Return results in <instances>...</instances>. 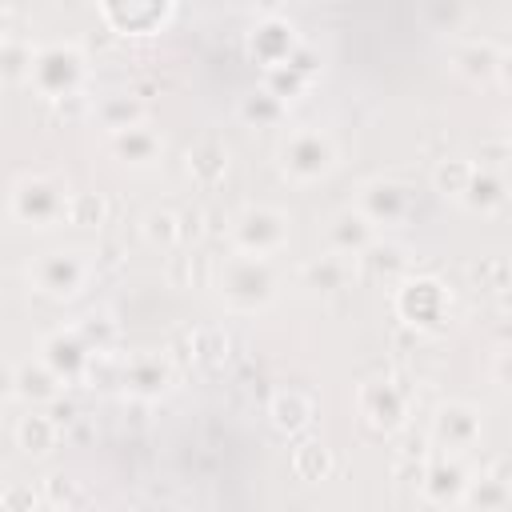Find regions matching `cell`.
I'll use <instances>...</instances> for the list:
<instances>
[{
  "mask_svg": "<svg viewBox=\"0 0 512 512\" xmlns=\"http://www.w3.org/2000/svg\"><path fill=\"white\" fill-rule=\"evenodd\" d=\"M4 512H44V500H40V484H28V480H12L0 496Z\"/></svg>",
  "mask_w": 512,
  "mask_h": 512,
  "instance_id": "ab89813d",
  "label": "cell"
},
{
  "mask_svg": "<svg viewBox=\"0 0 512 512\" xmlns=\"http://www.w3.org/2000/svg\"><path fill=\"white\" fill-rule=\"evenodd\" d=\"M72 328H76V336H80L92 352H108V348H116V340H120V324H116V316L104 312V308L84 312L80 320H72Z\"/></svg>",
  "mask_w": 512,
  "mask_h": 512,
  "instance_id": "e575fe53",
  "label": "cell"
},
{
  "mask_svg": "<svg viewBox=\"0 0 512 512\" xmlns=\"http://www.w3.org/2000/svg\"><path fill=\"white\" fill-rule=\"evenodd\" d=\"M24 84L44 104L84 92L88 88V52H84V44L80 40H48V44H40Z\"/></svg>",
  "mask_w": 512,
  "mask_h": 512,
  "instance_id": "277c9868",
  "label": "cell"
},
{
  "mask_svg": "<svg viewBox=\"0 0 512 512\" xmlns=\"http://www.w3.org/2000/svg\"><path fill=\"white\" fill-rule=\"evenodd\" d=\"M40 360L64 380V384H80L84 380V368H88V360H92V348L76 336V328L68 324V328H56L52 336H44L40 340Z\"/></svg>",
  "mask_w": 512,
  "mask_h": 512,
  "instance_id": "ffe728a7",
  "label": "cell"
},
{
  "mask_svg": "<svg viewBox=\"0 0 512 512\" xmlns=\"http://www.w3.org/2000/svg\"><path fill=\"white\" fill-rule=\"evenodd\" d=\"M296 280L312 296H340L356 280V260L352 256H336V252H320V256H312V260H304L296 268Z\"/></svg>",
  "mask_w": 512,
  "mask_h": 512,
  "instance_id": "44dd1931",
  "label": "cell"
},
{
  "mask_svg": "<svg viewBox=\"0 0 512 512\" xmlns=\"http://www.w3.org/2000/svg\"><path fill=\"white\" fill-rule=\"evenodd\" d=\"M92 256H96V272H116L128 252H124V244H120L116 236H104V240L92 248Z\"/></svg>",
  "mask_w": 512,
  "mask_h": 512,
  "instance_id": "60d3db41",
  "label": "cell"
},
{
  "mask_svg": "<svg viewBox=\"0 0 512 512\" xmlns=\"http://www.w3.org/2000/svg\"><path fill=\"white\" fill-rule=\"evenodd\" d=\"M356 208H360L380 232H384V228H400V224H408V220L420 212L412 184H404V180H396V176H372V180H364L360 192H356Z\"/></svg>",
  "mask_w": 512,
  "mask_h": 512,
  "instance_id": "9c48e42d",
  "label": "cell"
},
{
  "mask_svg": "<svg viewBox=\"0 0 512 512\" xmlns=\"http://www.w3.org/2000/svg\"><path fill=\"white\" fill-rule=\"evenodd\" d=\"M484 436V416L468 400H444L428 420V444L444 456H468Z\"/></svg>",
  "mask_w": 512,
  "mask_h": 512,
  "instance_id": "30bf717a",
  "label": "cell"
},
{
  "mask_svg": "<svg viewBox=\"0 0 512 512\" xmlns=\"http://www.w3.org/2000/svg\"><path fill=\"white\" fill-rule=\"evenodd\" d=\"M12 436H16V448H20L24 456H48V452L60 444V424L52 420V412L28 408V412L16 420Z\"/></svg>",
  "mask_w": 512,
  "mask_h": 512,
  "instance_id": "f1b7e54d",
  "label": "cell"
},
{
  "mask_svg": "<svg viewBox=\"0 0 512 512\" xmlns=\"http://www.w3.org/2000/svg\"><path fill=\"white\" fill-rule=\"evenodd\" d=\"M412 268V248H404L400 240H388L380 236L368 252L356 256V272L368 276V280H384V284H400Z\"/></svg>",
  "mask_w": 512,
  "mask_h": 512,
  "instance_id": "cb8c5ba5",
  "label": "cell"
},
{
  "mask_svg": "<svg viewBox=\"0 0 512 512\" xmlns=\"http://www.w3.org/2000/svg\"><path fill=\"white\" fill-rule=\"evenodd\" d=\"M412 408H416V388L400 372H376V376L360 380V388H356V412L372 432L392 436V432L408 428Z\"/></svg>",
  "mask_w": 512,
  "mask_h": 512,
  "instance_id": "8992f818",
  "label": "cell"
},
{
  "mask_svg": "<svg viewBox=\"0 0 512 512\" xmlns=\"http://www.w3.org/2000/svg\"><path fill=\"white\" fill-rule=\"evenodd\" d=\"M228 168H232V148H228V140L216 136V132H204V136H196V140L184 148V176H188V184L200 188V192H216V188L224 184Z\"/></svg>",
  "mask_w": 512,
  "mask_h": 512,
  "instance_id": "2e32d148",
  "label": "cell"
},
{
  "mask_svg": "<svg viewBox=\"0 0 512 512\" xmlns=\"http://www.w3.org/2000/svg\"><path fill=\"white\" fill-rule=\"evenodd\" d=\"M332 468H336V456H332L328 444H320V440L296 444V452H292V472H296L300 480H324Z\"/></svg>",
  "mask_w": 512,
  "mask_h": 512,
  "instance_id": "d590c367",
  "label": "cell"
},
{
  "mask_svg": "<svg viewBox=\"0 0 512 512\" xmlns=\"http://www.w3.org/2000/svg\"><path fill=\"white\" fill-rule=\"evenodd\" d=\"M468 280H472V288L500 296L512 284V264L504 256H480V260L468 264Z\"/></svg>",
  "mask_w": 512,
  "mask_h": 512,
  "instance_id": "8d00e7d4",
  "label": "cell"
},
{
  "mask_svg": "<svg viewBox=\"0 0 512 512\" xmlns=\"http://www.w3.org/2000/svg\"><path fill=\"white\" fill-rule=\"evenodd\" d=\"M40 500L48 512H76L88 504V488L68 472H52L40 480Z\"/></svg>",
  "mask_w": 512,
  "mask_h": 512,
  "instance_id": "d6a6232c",
  "label": "cell"
},
{
  "mask_svg": "<svg viewBox=\"0 0 512 512\" xmlns=\"http://www.w3.org/2000/svg\"><path fill=\"white\" fill-rule=\"evenodd\" d=\"M104 220H108V196H104V192H72L68 224H80V228H100Z\"/></svg>",
  "mask_w": 512,
  "mask_h": 512,
  "instance_id": "f35d334b",
  "label": "cell"
},
{
  "mask_svg": "<svg viewBox=\"0 0 512 512\" xmlns=\"http://www.w3.org/2000/svg\"><path fill=\"white\" fill-rule=\"evenodd\" d=\"M140 236L160 252H176L184 244V216L176 208H148L140 216Z\"/></svg>",
  "mask_w": 512,
  "mask_h": 512,
  "instance_id": "f546056e",
  "label": "cell"
},
{
  "mask_svg": "<svg viewBox=\"0 0 512 512\" xmlns=\"http://www.w3.org/2000/svg\"><path fill=\"white\" fill-rule=\"evenodd\" d=\"M512 500V456H484L476 468H472V480H468V492H464V504L468 512H504Z\"/></svg>",
  "mask_w": 512,
  "mask_h": 512,
  "instance_id": "4fadbf2b",
  "label": "cell"
},
{
  "mask_svg": "<svg viewBox=\"0 0 512 512\" xmlns=\"http://www.w3.org/2000/svg\"><path fill=\"white\" fill-rule=\"evenodd\" d=\"M172 4H100L96 16L108 24V32H120V36H148V32H160L168 20H172Z\"/></svg>",
  "mask_w": 512,
  "mask_h": 512,
  "instance_id": "7402d4cb",
  "label": "cell"
},
{
  "mask_svg": "<svg viewBox=\"0 0 512 512\" xmlns=\"http://www.w3.org/2000/svg\"><path fill=\"white\" fill-rule=\"evenodd\" d=\"M492 380H496L504 392H512V340H504V344L492 352Z\"/></svg>",
  "mask_w": 512,
  "mask_h": 512,
  "instance_id": "b9f144b4",
  "label": "cell"
},
{
  "mask_svg": "<svg viewBox=\"0 0 512 512\" xmlns=\"http://www.w3.org/2000/svg\"><path fill=\"white\" fill-rule=\"evenodd\" d=\"M60 388H64V380L40 360V356H28V360H16L12 368H8V396L12 400H20V404H52V400H60Z\"/></svg>",
  "mask_w": 512,
  "mask_h": 512,
  "instance_id": "d6986e66",
  "label": "cell"
},
{
  "mask_svg": "<svg viewBox=\"0 0 512 512\" xmlns=\"http://www.w3.org/2000/svg\"><path fill=\"white\" fill-rule=\"evenodd\" d=\"M216 260H220V256H208V252H172V256H168V280H172L176 288H192V284L212 288Z\"/></svg>",
  "mask_w": 512,
  "mask_h": 512,
  "instance_id": "1f68e13d",
  "label": "cell"
},
{
  "mask_svg": "<svg viewBox=\"0 0 512 512\" xmlns=\"http://www.w3.org/2000/svg\"><path fill=\"white\" fill-rule=\"evenodd\" d=\"M396 316L416 332H440L452 316V292L436 276H404L392 288Z\"/></svg>",
  "mask_w": 512,
  "mask_h": 512,
  "instance_id": "ba28073f",
  "label": "cell"
},
{
  "mask_svg": "<svg viewBox=\"0 0 512 512\" xmlns=\"http://www.w3.org/2000/svg\"><path fill=\"white\" fill-rule=\"evenodd\" d=\"M92 120H96L108 136L128 132V128H136V124H148V100L136 96L132 88H124V92H108V96L96 100Z\"/></svg>",
  "mask_w": 512,
  "mask_h": 512,
  "instance_id": "484cf974",
  "label": "cell"
},
{
  "mask_svg": "<svg viewBox=\"0 0 512 512\" xmlns=\"http://www.w3.org/2000/svg\"><path fill=\"white\" fill-rule=\"evenodd\" d=\"M244 44H248L252 60H256V64H264V72H268V68H280L284 60H292V56L304 48V40H300L296 24H292L280 8H268V12L248 28Z\"/></svg>",
  "mask_w": 512,
  "mask_h": 512,
  "instance_id": "8fae6325",
  "label": "cell"
},
{
  "mask_svg": "<svg viewBox=\"0 0 512 512\" xmlns=\"http://www.w3.org/2000/svg\"><path fill=\"white\" fill-rule=\"evenodd\" d=\"M460 208L480 216V220H500L512 212V180L504 176L500 164H476L464 196H460Z\"/></svg>",
  "mask_w": 512,
  "mask_h": 512,
  "instance_id": "5bb4252c",
  "label": "cell"
},
{
  "mask_svg": "<svg viewBox=\"0 0 512 512\" xmlns=\"http://www.w3.org/2000/svg\"><path fill=\"white\" fill-rule=\"evenodd\" d=\"M316 76H320V60H316V52L304 44L292 60H284L280 68H268V72H264V88H268L272 96H280L284 104H292L296 96H304V92L312 88Z\"/></svg>",
  "mask_w": 512,
  "mask_h": 512,
  "instance_id": "603a6c76",
  "label": "cell"
},
{
  "mask_svg": "<svg viewBox=\"0 0 512 512\" xmlns=\"http://www.w3.org/2000/svg\"><path fill=\"white\" fill-rule=\"evenodd\" d=\"M340 164V144L320 124H292L276 144V168L288 184L308 188Z\"/></svg>",
  "mask_w": 512,
  "mask_h": 512,
  "instance_id": "3957f363",
  "label": "cell"
},
{
  "mask_svg": "<svg viewBox=\"0 0 512 512\" xmlns=\"http://www.w3.org/2000/svg\"><path fill=\"white\" fill-rule=\"evenodd\" d=\"M236 112H240V120L252 124V128H272V124H280V120L288 116V104H284L280 96H272V92L260 84V88H252L248 96H240Z\"/></svg>",
  "mask_w": 512,
  "mask_h": 512,
  "instance_id": "836d02e7",
  "label": "cell"
},
{
  "mask_svg": "<svg viewBox=\"0 0 512 512\" xmlns=\"http://www.w3.org/2000/svg\"><path fill=\"white\" fill-rule=\"evenodd\" d=\"M108 144H112V156L128 168H156L164 160V136L152 124H136L128 132H116V136H108Z\"/></svg>",
  "mask_w": 512,
  "mask_h": 512,
  "instance_id": "4316f807",
  "label": "cell"
},
{
  "mask_svg": "<svg viewBox=\"0 0 512 512\" xmlns=\"http://www.w3.org/2000/svg\"><path fill=\"white\" fill-rule=\"evenodd\" d=\"M496 84L512 92V44L500 48V64H496Z\"/></svg>",
  "mask_w": 512,
  "mask_h": 512,
  "instance_id": "7bdbcfd3",
  "label": "cell"
},
{
  "mask_svg": "<svg viewBox=\"0 0 512 512\" xmlns=\"http://www.w3.org/2000/svg\"><path fill=\"white\" fill-rule=\"evenodd\" d=\"M268 420H272V428L280 436H300L316 420V400L308 392H300V388H280L268 400Z\"/></svg>",
  "mask_w": 512,
  "mask_h": 512,
  "instance_id": "83f0119b",
  "label": "cell"
},
{
  "mask_svg": "<svg viewBox=\"0 0 512 512\" xmlns=\"http://www.w3.org/2000/svg\"><path fill=\"white\" fill-rule=\"evenodd\" d=\"M96 256L92 248H48L36 260L24 264V280L32 292L48 300H72L96 280Z\"/></svg>",
  "mask_w": 512,
  "mask_h": 512,
  "instance_id": "5b68a950",
  "label": "cell"
},
{
  "mask_svg": "<svg viewBox=\"0 0 512 512\" xmlns=\"http://www.w3.org/2000/svg\"><path fill=\"white\" fill-rule=\"evenodd\" d=\"M496 308H500L504 316H512V284H508V288H504V292L496 296Z\"/></svg>",
  "mask_w": 512,
  "mask_h": 512,
  "instance_id": "ee69618b",
  "label": "cell"
},
{
  "mask_svg": "<svg viewBox=\"0 0 512 512\" xmlns=\"http://www.w3.org/2000/svg\"><path fill=\"white\" fill-rule=\"evenodd\" d=\"M212 288L228 312H264L280 296V272L264 256L228 252L216 260Z\"/></svg>",
  "mask_w": 512,
  "mask_h": 512,
  "instance_id": "6da1fadb",
  "label": "cell"
},
{
  "mask_svg": "<svg viewBox=\"0 0 512 512\" xmlns=\"http://www.w3.org/2000/svg\"><path fill=\"white\" fill-rule=\"evenodd\" d=\"M468 480H472V468L460 456H432L428 472H424V484H420V496L436 508H460L464 492H468Z\"/></svg>",
  "mask_w": 512,
  "mask_h": 512,
  "instance_id": "ac0fdd59",
  "label": "cell"
},
{
  "mask_svg": "<svg viewBox=\"0 0 512 512\" xmlns=\"http://www.w3.org/2000/svg\"><path fill=\"white\" fill-rule=\"evenodd\" d=\"M228 348H232V336L220 324H200V328L172 336L164 352L172 356L176 368H220L228 360Z\"/></svg>",
  "mask_w": 512,
  "mask_h": 512,
  "instance_id": "9a60e30c",
  "label": "cell"
},
{
  "mask_svg": "<svg viewBox=\"0 0 512 512\" xmlns=\"http://www.w3.org/2000/svg\"><path fill=\"white\" fill-rule=\"evenodd\" d=\"M120 376H124V356L116 348H108V352H92L80 384H88V388H112V384H120Z\"/></svg>",
  "mask_w": 512,
  "mask_h": 512,
  "instance_id": "74e56055",
  "label": "cell"
},
{
  "mask_svg": "<svg viewBox=\"0 0 512 512\" xmlns=\"http://www.w3.org/2000/svg\"><path fill=\"white\" fill-rule=\"evenodd\" d=\"M68 208H72V184L60 172L36 168V172H20L8 184V220L24 228H56L68 220Z\"/></svg>",
  "mask_w": 512,
  "mask_h": 512,
  "instance_id": "7a4b0ae2",
  "label": "cell"
},
{
  "mask_svg": "<svg viewBox=\"0 0 512 512\" xmlns=\"http://www.w3.org/2000/svg\"><path fill=\"white\" fill-rule=\"evenodd\" d=\"M500 140H504V152L512 156V116L504 120V132H500Z\"/></svg>",
  "mask_w": 512,
  "mask_h": 512,
  "instance_id": "f6af8a7d",
  "label": "cell"
},
{
  "mask_svg": "<svg viewBox=\"0 0 512 512\" xmlns=\"http://www.w3.org/2000/svg\"><path fill=\"white\" fill-rule=\"evenodd\" d=\"M472 172H476V160H472V156H460V152L440 156V160L432 164V188H436L444 200H456V204H460V196H464Z\"/></svg>",
  "mask_w": 512,
  "mask_h": 512,
  "instance_id": "4dcf8cb0",
  "label": "cell"
},
{
  "mask_svg": "<svg viewBox=\"0 0 512 512\" xmlns=\"http://www.w3.org/2000/svg\"><path fill=\"white\" fill-rule=\"evenodd\" d=\"M496 64H500V44H492L488 36H464L452 44V72H460L468 84L496 80Z\"/></svg>",
  "mask_w": 512,
  "mask_h": 512,
  "instance_id": "d4e9b609",
  "label": "cell"
},
{
  "mask_svg": "<svg viewBox=\"0 0 512 512\" xmlns=\"http://www.w3.org/2000/svg\"><path fill=\"white\" fill-rule=\"evenodd\" d=\"M176 364L168 352H156V348H140L132 356H124V376H120V388L128 400H140V404H152L156 396H164L176 380Z\"/></svg>",
  "mask_w": 512,
  "mask_h": 512,
  "instance_id": "7c38bea8",
  "label": "cell"
},
{
  "mask_svg": "<svg viewBox=\"0 0 512 512\" xmlns=\"http://www.w3.org/2000/svg\"><path fill=\"white\" fill-rule=\"evenodd\" d=\"M228 244L232 252H244V256H280L292 240V228H288V212L272 208V204H244L240 212L228 216Z\"/></svg>",
  "mask_w": 512,
  "mask_h": 512,
  "instance_id": "52a82bcc",
  "label": "cell"
},
{
  "mask_svg": "<svg viewBox=\"0 0 512 512\" xmlns=\"http://www.w3.org/2000/svg\"><path fill=\"white\" fill-rule=\"evenodd\" d=\"M508 16H512V8H508Z\"/></svg>",
  "mask_w": 512,
  "mask_h": 512,
  "instance_id": "7dc6e473",
  "label": "cell"
},
{
  "mask_svg": "<svg viewBox=\"0 0 512 512\" xmlns=\"http://www.w3.org/2000/svg\"><path fill=\"white\" fill-rule=\"evenodd\" d=\"M384 232L356 208V204H348V208H336L332 216H328V224H324V252H336V256H360V252H368L376 240H380Z\"/></svg>",
  "mask_w": 512,
  "mask_h": 512,
  "instance_id": "e0dca14e",
  "label": "cell"
},
{
  "mask_svg": "<svg viewBox=\"0 0 512 512\" xmlns=\"http://www.w3.org/2000/svg\"><path fill=\"white\" fill-rule=\"evenodd\" d=\"M504 512H512V500H508V508H504Z\"/></svg>",
  "mask_w": 512,
  "mask_h": 512,
  "instance_id": "bcb514c9",
  "label": "cell"
}]
</instances>
